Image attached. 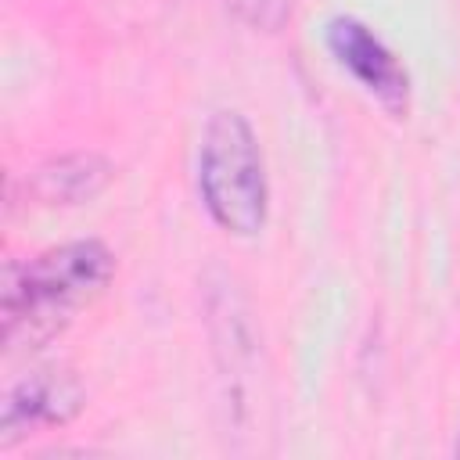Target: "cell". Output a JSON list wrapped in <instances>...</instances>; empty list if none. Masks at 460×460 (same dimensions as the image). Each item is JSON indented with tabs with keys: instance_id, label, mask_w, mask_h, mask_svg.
I'll return each mask as SVG.
<instances>
[{
	"instance_id": "1",
	"label": "cell",
	"mask_w": 460,
	"mask_h": 460,
	"mask_svg": "<svg viewBox=\"0 0 460 460\" xmlns=\"http://www.w3.org/2000/svg\"><path fill=\"white\" fill-rule=\"evenodd\" d=\"M115 259L101 241H68L36 259L11 266L4 280V341L11 349H40L68 327V320L101 295Z\"/></svg>"
},
{
	"instance_id": "2",
	"label": "cell",
	"mask_w": 460,
	"mask_h": 460,
	"mask_svg": "<svg viewBox=\"0 0 460 460\" xmlns=\"http://www.w3.org/2000/svg\"><path fill=\"white\" fill-rule=\"evenodd\" d=\"M198 190L226 234L252 237L266 223V172L259 140L241 111H216L198 147Z\"/></svg>"
},
{
	"instance_id": "3",
	"label": "cell",
	"mask_w": 460,
	"mask_h": 460,
	"mask_svg": "<svg viewBox=\"0 0 460 460\" xmlns=\"http://www.w3.org/2000/svg\"><path fill=\"white\" fill-rule=\"evenodd\" d=\"M79 406H83V388L68 370H61V367L29 370V377H22L4 399L0 446L7 449L18 438L32 435L36 428L68 424L79 413Z\"/></svg>"
},
{
	"instance_id": "4",
	"label": "cell",
	"mask_w": 460,
	"mask_h": 460,
	"mask_svg": "<svg viewBox=\"0 0 460 460\" xmlns=\"http://www.w3.org/2000/svg\"><path fill=\"white\" fill-rule=\"evenodd\" d=\"M327 47L331 54L338 58L341 68L352 72V79L374 93L388 111H402L406 108V93H410V83H406V72L402 65L395 61V54L356 18H338L331 22L327 29Z\"/></svg>"
},
{
	"instance_id": "5",
	"label": "cell",
	"mask_w": 460,
	"mask_h": 460,
	"mask_svg": "<svg viewBox=\"0 0 460 460\" xmlns=\"http://www.w3.org/2000/svg\"><path fill=\"white\" fill-rule=\"evenodd\" d=\"M205 320H208L216 359L223 374L237 385L255 359V327L237 284L219 270L205 277Z\"/></svg>"
},
{
	"instance_id": "6",
	"label": "cell",
	"mask_w": 460,
	"mask_h": 460,
	"mask_svg": "<svg viewBox=\"0 0 460 460\" xmlns=\"http://www.w3.org/2000/svg\"><path fill=\"white\" fill-rule=\"evenodd\" d=\"M111 172L115 169L104 155L72 151V155H58V158H47L43 165H36L25 180V194L47 208H68V205L93 201L111 183Z\"/></svg>"
},
{
	"instance_id": "7",
	"label": "cell",
	"mask_w": 460,
	"mask_h": 460,
	"mask_svg": "<svg viewBox=\"0 0 460 460\" xmlns=\"http://www.w3.org/2000/svg\"><path fill=\"white\" fill-rule=\"evenodd\" d=\"M226 7L241 18V22H248V25H255V29H266V32H273V29H280L284 25V18H288V0H226Z\"/></svg>"
},
{
	"instance_id": "8",
	"label": "cell",
	"mask_w": 460,
	"mask_h": 460,
	"mask_svg": "<svg viewBox=\"0 0 460 460\" xmlns=\"http://www.w3.org/2000/svg\"><path fill=\"white\" fill-rule=\"evenodd\" d=\"M456 456H460V435H456Z\"/></svg>"
}]
</instances>
